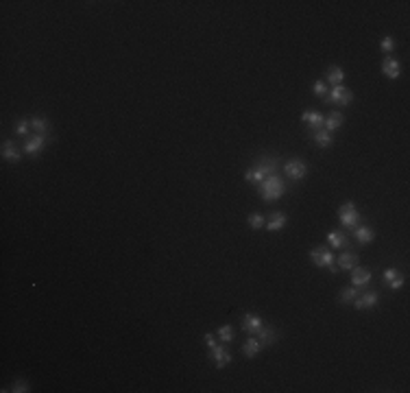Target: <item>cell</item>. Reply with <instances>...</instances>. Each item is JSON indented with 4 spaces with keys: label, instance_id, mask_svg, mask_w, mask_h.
<instances>
[{
    "label": "cell",
    "instance_id": "7",
    "mask_svg": "<svg viewBox=\"0 0 410 393\" xmlns=\"http://www.w3.org/2000/svg\"><path fill=\"white\" fill-rule=\"evenodd\" d=\"M210 358L214 360V365L218 367V369H223V367H227L231 363V354L227 347H223V345H214V347H210Z\"/></svg>",
    "mask_w": 410,
    "mask_h": 393
},
{
    "label": "cell",
    "instance_id": "8",
    "mask_svg": "<svg viewBox=\"0 0 410 393\" xmlns=\"http://www.w3.org/2000/svg\"><path fill=\"white\" fill-rule=\"evenodd\" d=\"M378 301H380L378 293H375V291H367V293H362V295H358V297L354 299V306L358 308V310H369V308L378 306Z\"/></svg>",
    "mask_w": 410,
    "mask_h": 393
},
{
    "label": "cell",
    "instance_id": "3",
    "mask_svg": "<svg viewBox=\"0 0 410 393\" xmlns=\"http://www.w3.org/2000/svg\"><path fill=\"white\" fill-rule=\"evenodd\" d=\"M338 219H340L343 225L349 227V229L360 225V212H358V208H356V203H352V201L343 203V206L338 208Z\"/></svg>",
    "mask_w": 410,
    "mask_h": 393
},
{
    "label": "cell",
    "instance_id": "11",
    "mask_svg": "<svg viewBox=\"0 0 410 393\" xmlns=\"http://www.w3.org/2000/svg\"><path fill=\"white\" fill-rule=\"evenodd\" d=\"M301 120L306 122V124H310V129H312V131H319V129H323L325 116L319 114V111H310V109H306V111L301 114Z\"/></svg>",
    "mask_w": 410,
    "mask_h": 393
},
{
    "label": "cell",
    "instance_id": "10",
    "mask_svg": "<svg viewBox=\"0 0 410 393\" xmlns=\"http://www.w3.org/2000/svg\"><path fill=\"white\" fill-rule=\"evenodd\" d=\"M260 328H262V317H260V314H255V312L242 314V330H244V332L255 334L257 330H260Z\"/></svg>",
    "mask_w": 410,
    "mask_h": 393
},
{
    "label": "cell",
    "instance_id": "15",
    "mask_svg": "<svg viewBox=\"0 0 410 393\" xmlns=\"http://www.w3.org/2000/svg\"><path fill=\"white\" fill-rule=\"evenodd\" d=\"M384 280H386L388 286L395 288V291L404 286V275H401L397 269H386V271H384Z\"/></svg>",
    "mask_w": 410,
    "mask_h": 393
},
{
    "label": "cell",
    "instance_id": "19",
    "mask_svg": "<svg viewBox=\"0 0 410 393\" xmlns=\"http://www.w3.org/2000/svg\"><path fill=\"white\" fill-rule=\"evenodd\" d=\"M343 120H345V116H343L340 111H332V114H329V116L325 118V122H323V129L332 134V131H336V129L340 127Z\"/></svg>",
    "mask_w": 410,
    "mask_h": 393
},
{
    "label": "cell",
    "instance_id": "2",
    "mask_svg": "<svg viewBox=\"0 0 410 393\" xmlns=\"http://www.w3.org/2000/svg\"><path fill=\"white\" fill-rule=\"evenodd\" d=\"M310 258H312V262H314L316 267L329 269L332 273L338 271V267H334V253L329 251L327 247H314L312 251H310Z\"/></svg>",
    "mask_w": 410,
    "mask_h": 393
},
{
    "label": "cell",
    "instance_id": "14",
    "mask_svg": "<svg viewBox=\"0 0 410 393\" xmlns=\"http://www.w3.org/2000/svg\"><path fill=\"white\" fill-rule=\"evenodd\" d=\"M382 72L388 77V79H399V72H401V66L397 59H393V57H388L384 59V63H382Z\"/></svg>",
    "mask_w": 410,
    "mask_h": 393
},
{
    "label": "cell",
    "instance_id": "13",
    "mask_svg": "<svg viewBox=\"0 0 410 393\" xmlns=\"http://www.w3.org/2000/svg\"><path fill=\"white\" fill-rule=\"evenodd\" d=\"M262 347H264V345L260 343V341H257V337H251V339L244 341V345H242V354H244L247 358H253V356H257V354L262 352Z\"/></svg>",
    "mask_w": 410,
    "mask_h": 393
},
{
    "label": "cell",
    "instance_id": "28",
    "mask_svg": "<svg viewBox=\"0 0 410 393\" xmlns=\"http://www.w3.org/2000/svg\"><path fill=\"white\" fill-rule=\"evenodd\" d=\"M16 134L18 136H26L29 134V129H31V120H26V118H20V120H16Z\"/></svg>",
    "mask_w": 410,
    "mask_h": 393
},
{
    "label": "cell",
    "instance_id": "6",
    "mask_svg": "<svg viewBox=\"0 0 410 393\" xmlns=\"http://www.w3.org/2000/svg\"><path fill=\"white\" fill-rule=\"evenodd\" d=\"M277 162H280V160H277V157H270V155H266V157H260V160H257V164H255V170H257V173H260L262 177H264V179H266V177H270V175H277V166H280V164H277Z\"/></svg>",
    "mask_w": 410,
    "mask_h": 393
},
{
    "label": "cell",
    "instance_id": "17",
    "mask_svg": "<svg viewBox=\"0 0 410 393\" xmlns=\"http://www.w3.org/2000/svg\"><path fill=\"white\" fill-rule=\"evenodd\" d=\"M20 155H22V153H20V149L16 147V142H11V140L3 142V157H5V160H9V162L16 164V162H20Z\"/></svg>",
    "mask_w": 410,
    "mask_h": 393
},
{
    "label": "cell",
    "instance_id": "26",
    "mask_svg": "<svg viewBox=\"0 0 410 393\" xmlns=\"http://www.w3.org/2000/svg\"><path fill=\"white\" fill-rule=\"evenodd\" d=\"M216 337L221 339V343H229V341L234 339V328L231 325H221L216 330Z\"/></svg>",
    "mask_w": 410,
    "mask_h": 393
},
{
    "label": "cell",
    "instance_id": "20",
    "mask_svg": "<svg viewBox=\"0 0 410 393\" xmlns=\"http://www.w3.org/2000/svg\"><path fill=\"white\" fill-rule=\"evenodd\" d=\"M354 236L358 242H371L375 238V232L369 225H356L354 227Z\"/></svg>",
    "mask_w": 410,
    "mask_h": 393
},
{
    "label": "cell",
    "instance_id": "24",
    "mask_svg": "<svg viewBox=\"0 0 410 393\" xmlns=\"http://www.w3.org/2000/svg\"><path fill=\"white\" fill-rule=\"evenodd\" d=\"M31 129L33 131H35V134H48V131H50V122L48 120H46V118H31Z\"/></svg>",
    "mask_w": 410,
    "mask_h": 393
},
{
    "label": "cell",
    "instance_id": "5",
    "mask_svg": "<svg viewBox=\"0 0 410 393\" xmlns=\"http://www.w3.org/2000/svg\"><path fill=\"white\" fill-rule=\"evenodd\" d=\"M284 173H286V177H290L293 181H301L303 177L308 175V164L301 160V157H293V160L286 162V166H284Z\"/></svg>",
    "mask_w": 410,
    "mask_h": 393
},
{
    "label": "cell",
    "instance_id": "12",
    "mask_svg": "<svg viewBox=\"0 0 410 393\" xmlns=\"http://www.w3.org/2000/svg\"><path fill=\"white\" fill-rule=\"evenodd\" d=\"M44 144H46V136H44V134H35V136H31L29 140L24 142V153L35 155V153H39V151L44 149Z\"/></svg>",
    "mask_w": 410,
    "mask_h": 393
},
{
    "label": "cell",
    "instance_id": "27",
    "mask_svg": "<svg viewBox=\"0 0 410 393\" xmlns=\"http://www.w3.org/2000/svg\"><path fill=\"white\" fill-rule=\"evenodd\" d=\"M358 297V288H343L340 291V304H354V299Z\"/></svg>",
    "mask_w": 410,
    "mask_h": 393
},
{
    "label": "cell",
    "instance_id": "9",
    "mask_svg": "<svg viewBox=\"0 0 410 393\" xmlns=\"http://www.w3.org/2000/svg\"><path fill=\"white\" fill-rule=\"evenodd\" d=\"M369 282H371V271H367L365 267H358L356 265L354 269H352V284L356 286V288H365Z\"/></svg>",
    "mask_w": 410,
    "mask_h": 393
},
{
    "label": "cell",
    "instance_id": "32",
    "mask_svg": "<svg viewBox=\"0 0 410 393\" xmlns=\"http://www.w3.org/2000/svg\"><path fill=\"white\" fill-rule=\"evenodd\" d=\"M312 92H314L316 96H321V98H323V96L327 94V83H325V81H314Z\"/></svg>",
    "mask_w": 410,
    "mask_h": 393
},
{
    "label": "cell",
    "instance_id": "33",
    "mask_svg": "<svg viewBox=\"0 0 410 393\" xmlns=\"http://www.w3.org/2000/svg\"><path fill=\"white\" fill-rule=\"evenodd\" d=\"M203 341H205V345H208V347H214V345H216V337H214V334H205Z\"/></svg>",
    "mask_w": 410,
    "mask_h": 393
},
{
    "label": "cell",
    "instance_id": "22",
    "mask_svg": "<svg viewBox=\"0 0 410 393\" xmlns=\"http://www.w3.org/2000/svg\"><path fill=\"white\" fill-rule=\"evenodd\" d=\"M327 242L332 245L334 249H340V247H347L349 238L345 236V232H338V229H332V232L327 234Z\"/></svg>",
    "mask_w": 410,
    "mask_h": 393
},
{
    "label": "cell",
    "instance_id": "18",
    "mask_svg": "<svg viewBox=\"0 0 410 393\" xmlns=\"http://www.w3.org/2000/svg\"><path fill=\"white\" fill-rule=\"evenodd\" d=\"M325 75H327V83L332 85H343V81H345V70L340 66H329Z\"/></svg>",
    "mask_w": 410,
    "mask_h": 393
},
{
    "label": "cell",
    "instance_id": "4",
    "mask_svg": "<svg viewBox=\"0 0 410 393\" xmlns=\"http://www.w3.org/2000/svg\"><path fill=\"white\" fill-rule=\"evenodd\" d=\"M325 98V103H332V105H340V107H345V105L352 103V90H347L345 85H334L332 90H327V94L323 96Z\"/></svg>",
    "mask_w": 410,
    "mask_h": 393
},
{
    "label": "cell",
    "instance_id": "25",
    "mask_svg": "<svg viewBox=\"0 0 410 393\" xmlns=\"http://www.w3.org/2000/svg\"><path fill=\"white\" fill-rule=\"evenodd\" d=\"M356 265H358V255L356 253H343L338 258V267L345 269V271H352Z\"/></svg>",
    "mask_w": 410,
    "mask_h": 393
},
{
    "label": "cell",
    "instance_id": "1",
    "mask_svg": "<svg viewBox=\"0 0 410 393\" xmlns=\"http://www.w3.org/2000/svg\"><path fill=\"white\" fill-rule=\"evenodd\" d=\"M284 190H286V186L277 175H270L260 183V194L264 201H277L284 194Z\"/></svg>",
    "mask_w": 410,
    "mask_h": 393
},
{
    "label": "cell",
    "instance_id": "29",
    "mask_svg": "<svg viewBox=\"0 0 410 393\" xmlns=\"http://www.w3.org/2000/svg\"><path fill=\"white\" fill-rule=\"evenodd\" d=\"M380 48L384 50V52H393V50H395V39H393L391 35L382 37V39H380Z\"/></svg>",
    "mask_w": 410,
    "mask_h": 393
},
{
    "label": "cell",
    "instance_id": "30",
    "mask_svg": "<svg viewBox=\"0 0 410 393\" xmlns=\"http://www.w3.org/2000/svg\"><path fill=\"white\" fill-rule=\"evenodd\" d=\"M249 225L253 227V229H260V227L264 225V216H262V214H257V212L249 214Z\"/></svg>",
    "mask_w": 410,
    "mask_h": 393
},
{
    "label": "cell",
    "instance_id": "21",
    "mask_svg": "<svg viewBox=\"0 0 410 393\" xmlns=\"http://www.w3.org/2000/svg\"><path fill=\"white\" fill-rule=\"evenodd\" d=\"M286 214L284 212H273L270 214V219H268V223H266V229L268 232H280V229L286 225Z\"/></svg>",
    "mask_w": 410,
    "mask_h": 393
},
{
    "label": "cell",
    "instance_id": "16",
    "mask_svg": "<svg viewBox=\"0 0 410 393\" xmlns=\"http://www.w3.org/2000/svg\"><path fill=\"white\" fill-rule=\"evenodd\" d=\"M257 334V341H260L262 345H273L277 339H280V334H277V330H273V328H260V330L255 332Z\"/></svg>",
    "mask_w": 410,
    "mask_h": 393
},
{
    "label": "cell",
    "instance_id": "23",
    "mask_svg": "<svg viewBox=\"0 0 410 393\" xmlns=\"http://www.w3.org/2000/svg\"><path fill=\"white\" fill-rule=\"evenodd\" d=\"M314 142L319 144L321 149H327V147H332L334 138H332V134H329V131L319 129V131H314Z\"/></svg>",
    "mask_w": 410,
    "mask_h": 393
},
{
    "label": "cell",
    "instance_id": "31",
    "mask_svg": "<svg viewBox=\"0 0 410 393\" xmlns=\"http://www.w3.org/2000/svg\"><path fill=\"white\" fill-rule=\"evenodd\" d=\"M31 386H29V382L26 380H16V382L11 384V389L9 391H13V393H24V391H29Z\"/></svg>",
    "mask_w": 410,
    "mask_h": 393
}]
</instances>
